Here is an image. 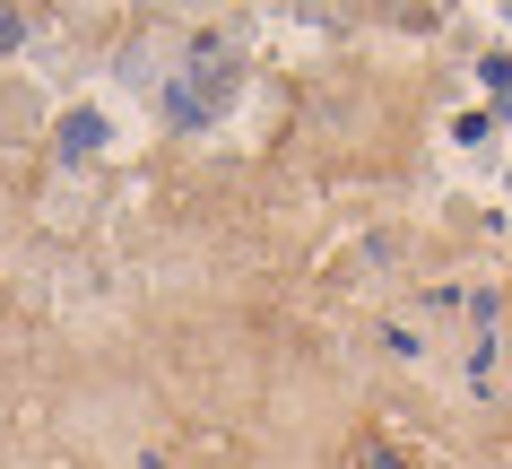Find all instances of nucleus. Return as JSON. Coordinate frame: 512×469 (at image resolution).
I'll return each mask as SVG.
<instances>
[{"instance_id":"nucleus-1","label":"nucleus","mask_w":512,"mask_h":469,"mask_svg":"<svg viewBox=\"0 0 512 469\" xmlns=\"http://www.w3.org/2000/svg\"><path fill=\"white\" fill-rule=\"evenodd\" d=\"M96 139H105V113H70L61 122V157H96Z\"/></svg>"},{"instance_id":"nucleus-2","label":"nucleus","mask_w":512,"mask_h":469,"mask_svg":"<svg viewBox=\"0 0 512 469\" xmlns=\"http://www.w3.org/2000/svg\"><path fill=\"white\" fill-rule=\"evenodd\" d=\"M382 348H391V357H426V331H417V313H391V322H382Z\"/></svg>"}]
</instances>
